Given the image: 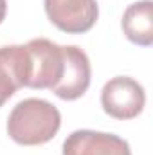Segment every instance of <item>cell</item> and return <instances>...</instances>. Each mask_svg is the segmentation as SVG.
<instances>
[{
    "instance_id": "cell-1",
    "label": "cell",
    "mask_w": 153,
    "mask_h": 155,
    "mask_svg": "<svg viewBox=\"0 0 153 155\" xmlns=\"http://www.w3.org/2000/svg\"><path fill=\"white\" fill-rule=\"evenodd\" d=\"M61 126L60 110L38 97L20 101L7 117L9 137L22 146H40L56 137Z\"/></svg>"
},
{
    "instance_id": "cell-2",
    "label": "cell",
    "mask_w": 153,
    "mask_h": 155,
    "mask_svg": "<svg viewBox=\"0 0 153 155\" xmlns=\"http://www.w3.org/2000/svg\"><path fill=\"white\" fill-rule=\"evenodd\" d=\"M29 52L31 74L27 79V88H49L52 90L63 78L65 71V51L47 38H34L25 43Z\"/></svg>"
},
{
    "instance_id": "cell-3",
    "label": "cell",
    "mask_w": 153,
    "mask_h": 155,
    "mask_svg": "<svg viewBox=\"0 0 153 155\" xmlns=\"http://www.w3.org/2000/svg\"><path fill=\"white\" fill-rule=\"evenodd\" d=\"M146 103L144 88L128 76H115L105 83L101 90V107L114 119L128 121L137 117Z\"/></svg>"
},
{
    "instance_id": "cell-4",
    "label": "cell",
    "mask_w": 153,
    "mask_h": 155,
    "mask_svg": "<svg viewBox=\"0 0 153 155\" xmlns=\"http://www.w3.org/2000/svg\"><path fill=\"white\" fill-rule=\"evenodd\" d=\"M43 5L50 24L67 35L90 31L99 16L96 0H43Z\"/></svg>"
},
{
    "instance_id": "cell-5",
    "label": "cell",
    "mask_w": 153,
    "mask_h": 155,
    "mask_svg": "<svg viewBox=\"0 0 153 155\" xmlns=\"http://www.w3.org/2000/svg\"><path fill=\"white\" fill-rule=\"evenodd\" d=\"M63 155H132V150L130 144L115 134L76 130L65 139Z\"/></svg>"
},
{
    "instance_id": "cell-6",
    "label": "cell",
    "mask_w": 153,
    "mask_h": 155,
    "mask_svg": "<svg viewBox=\"0 0 153 155\" xmlns=\"http://www.w3.org/2000/svg\"><path fill=\"white\" fill-rule=\"evenodd\" d=\"M65 51V71L61 81L52 88V92L65 101H74L81 97L90 87V61L83 49L76 45H63Z\"/></svg>"
},
{
    "instance_id": "cell-7",
    "label": "cell",
    "mask_w": 153,
    "mask_h": 155,
    "mask_svg": "<svg viewBox=\"0 0 153 155\" xmlns=\"http://www.w3.org/2000/svg\"><path fill=\"white\" fill-rule=\"evenodd\" d=\"M31 63L25 45L0 47V107H4L20 87L27 85Z\"/></svg>"
},
{
    "instance_id": "cell-8",
    "label": "cell",
    "mask_w": 153,
    "mask_h": 155,
    "mask_svg": "<svg viewBox=\"0 0 153 155\" xmlns=\"http://www.w3.org/2000/svg\"><path fill=\"white\" fill-rule=\"evenodd\" d=\"M121 27L132 43L150 47L153 43V2L139 0L128 5L121 20Z\"/></svg>"
},
{
    "instance_id": "cell-9",
    "label": "cell",
    "mask_w": 153,
    "mask_h": 155,
    "mask_svg": "<svg viewBox=\"0 0 153 155\" xmlns=\"http://www.w3.org/2000/svg\"><path fill=\"white\" fill-rule=\"evenodd\" d=\"M5 13H7V2L5 0H0V24L5 18Z\"/></svg>"
}]
</instances>
